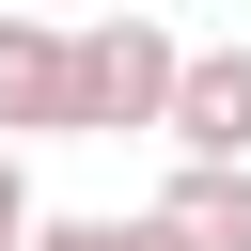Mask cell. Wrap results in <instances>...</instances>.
Here are the masks:
<instances>
[{"mask_svg":"<svg viewBox=\"0 0 251 251\" xmlns=\"http://www.w3.org/2000/svg\"><path fill=\"white\" fill-rule=\"evenodd\" d=\"M31 251H173V235H157V220H94V204H78V220H31Z\"/></svg>","mask_w":251,"mask_h":251,"instance_id":"cell-5","label":"cell"},{"mask_svg":"<svg viewBox=\"0 0 251 251\" xmlns=\"http://www.w3.org/2000/svg\"><path fill=\"white\" fill-rule=\"evenodd\" d=\"M0 141H63V16H0Z\"/></svg>","mask_w":251,"mask_h":251,"instance_id":"cell-4","label":"cell"},{"mask_svg":"<svg viewBox=\"0 0 251 251\" xmlns=\"http://www.w3.org/2000/svg\"><path fill=\"white\" fill-rule=\"evenodd\" d=\"M31 220H47V204H31V157L0 141V251H31Z\"/></svg>","mask_w":251,"mask_h":251,"instance_id":"cell-6","label":"cell"},{"mask_svg":"<svg viewBox=\"0 0 251 251\" xmlns=\"http://www.w3.org/2000/svg\"><path fill=\"white\" fill-rule=\"evenodd\" d=\"M141 16H173V0H141Z\"/></svg>","mask_w":251,"mask_h":251,"instance_id":"cell-8","label":"cell"},{"mask_svg":"<svg viewBox=\"0 0 251 251\" xmlns=\"http://www.w3.org/2000/svg\"><path fill=\"white\" fill-rule=\"evenodd\" d=\"M157 141H173V157H235V173H251V47H188V63H173Z\"/></svg>","mask_w":251,"mask_h":251,"instance_id":"cell-2","label":"cell"},{"mask_svg":"<svg viewBox=\"0 0 251 251\" xmlns=\"http://www.w3.org/2000/svg\"><path fill=\"white\" fill-rule=\"evenodd\" d=\"M0 16H47V0H0Z\"/></svg>","mask_w":251,"mask_h":251,"instance_id":"cell-7","label":"cell"},{"mask_svg":"<svg viewBox=\"0 0 251 251\" xmlns=\"http://www.w3.org/2000/svg\"><path fill=\"white\" fill-rule=\"evenodd\" d=\"M141 220H157L173 251H251V173H235V157H173V188H157Z\"/></svg>","mask_w":251,"mask_h":251,"instance_id":"cell-3","label":"cell"},{"mask_svg":"<svg viewBox=\"0 0 251 251\" xmlns=\"http://www.w3.org/2000/svg\"><path fill=\"white\" fill-rule=\"evenodd\" d=\"M173 16H141V0H110V16H78L63 31V141H126V126H157L173 110Z\"/></svg>","mask_w":251,"mask_h":251,"instance_id":"cell-1","label":"cell"}]
</instances>
